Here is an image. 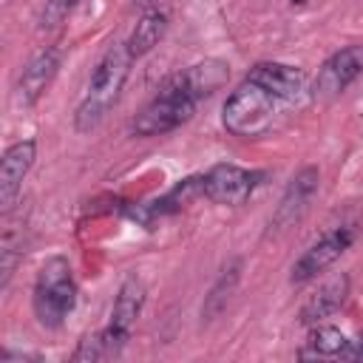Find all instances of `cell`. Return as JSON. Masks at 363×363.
<instances>
[{
	"instance_id": "6da1fadb",
	"label": "cell",
	"mask_w": 363,
	"mask_h": 363,
	"mask_svg": "<svg viewBox=\"0 0 363 363\" xmlns=\"http://www.w3.org/2000/svg\"><path fill=\"white\" fill-rule=\"evenodd\" d=\"M130 62H133V57H130L125 43H113V45L105 48V54L94 65L85 96H82V102L77 105V113H74V128L79 133H91L94 128H99V122L116 105V99H119V94L128 82Z\"/></svg>"
},
{
	"instance_id": "7a4b0ae2",
	"label": "cell",
	"mask_w": 363,
	"mask_h": 363,
	"mask_svg": "<svg viewBox=\"0 0 363 363\" xmlns=\"http://www.w3.org/2000/svg\"><path fill=\"white\" fill-rule=\"evenodd\" d=\"M31 306H34L40 326H45V329H60L65 323V318L74 312L77 281H74V272H71V264L65 255H51L37 269Z\"/></svg>"
},
{
	"instance_id": "3957f363",
	"label": "cell",
	"mask_w": 363,
	"mask_h": 363,
	"mask_svg": "<svg viewBox=\"0 0 363 363\" xmlns=\"http://www.w3.org/2000/svg\"><path fill=\"white\" fill-rule=\"evenodd\" d=\"M272 119H275V96L250 79H244L221 108V122L227 133L241 139L261 136L272 125Z\"/></svg>"
},
{
	"instance_id": "277c9868",
	"label": "cell",
	"mask_w": 363,
	"mask_h": 363,
	"mask_svg": "<svg viewBox=\"0 0 363 363\" xmlns=\"http://www.w3.org/2000/svg\"><path fill=\"white\" fill-rule=\"evenodd\" d=\"M196 99H190L187 94H182L170 79L162 82V88L156 91V96L136 113L133 119V133L136 136H162L176 130L179 125H184L193 111H196Z\"/></svg>"
},
{
	"instance_id": "5b68a950",
	"label": "cell",
	"mask_w": 363,
	"mask_h": 363,
	"mask_svg": "<svg viewBox=\"0 0 363 363\" xmlns=\"http://www.w3.org/2000/svg\"><path fill=\"white\" fill-rule=\"evenodd\" d=\"M145 306V284L136 275H128L116 292L113 309H111V320L102 329L105 346H108V357L119 354L125 349V343L130 340V332L139 320V312Z\"/></svg>"
},
{
	"instance_id": "8992f818",
	"label": "cell",
	"mask_w": 363,
	"mask_h": 363,
	"mask_svg": "<svg viewBox=\"0 0 363 363\" xmlns=\"http://www.w3.org/2000/svg\"><path fill=\"white\" fill-rule=\"evenodd\" d=\"M318 187H320V170L312 167V164L301 167L289 179V184H286V190H284V196H281V201H278V207L269 218V233H284V230L295 227L306 216Z\"/></svg>"
},
{
	"instance_id": "52a82bcc",
	"label": "cell",
	"mask_w": 363,
	"mask_h": 363,
	"mask_svg": "<svg viewBox=\"0 0 363 363\" xmlns=\"http://www.w3.org/2000/svg\"><path fill=\"white\" fill-rule=\"evenodd\" d=\"M352 241H354V230H349V227H335V230H329L326 235H320L315 244H309V247L301 252V258L292 264L289 281H292V284H306V281L318 278L323 269H329V267L352 247Z\"/></svg>"
},
{
	"instance_id": "ba28073f",
	"label": "cell",
	"mask_w": 363,
	"mask_h": 363,
	"mask_svg": "<svg viewBox=\"0 0 363 363\" xmlns=\"http://www.w3.org/2000/svg\"><path fill=\"white\" fill-rule=\"evenodd\" d=\"M201 176H204V199H210L216 204H233V207L244 204L252 196V190L258 187V182L264 179L255 170H244V167L227 164V162L213 164Z\"/></svg>"
},
{
	"instance_id": "9c48e42d",
	"label": "cell",
	"mask_w": 363,
	"mask_h": 363,
	"mask_svg": "<svg viewBox=\"0 0 363 363\" xmlns=\"http://www.w3.org/2000/svg\"><path fill=\"white\" fill-rule=\"evenodd\" d=\"M360 74H363V43H354V45L335 51L320 65V71L315 77V96H320V99L340 96Z\"/></svg>"
},
{
	"instance_id": "30bf717a",
	"label": "cell",
	"mask_w": 363,
	"mask_h": 363,
	"mask_svg": "<svg viewBox=\"0 0 363 363\" xmlns=\"http://www.w3.org/2000/svg\"><path fill=\"white\" fill-rule=\"evenodd\" d=\"M37 159V142L34 139H20L6 147L0 159V207L9 213L23 190V179L34 167Z\"/></svg>"
},
{
	"instance_id": "8fae6325",
	"label": "cell",
	"mask_w": 363,
	"mask_h": 363,
	"mask_svg": "<svg viewBox=\"0 0 363 363\" xmlns=\"http://www.w3.org/2000/svg\"><path fill=\"white\" fill-rule=\"evenodd\" d=\"M167 79H170L182 94H187L190 99L201 102V99L213 96L218 88L227 85V79H230V65H227L224 60L210 57V60H201V62H193V65L176 71V74L167 77Z\"/></svg>"
},
{
	"instance_id": "7c38bea8",
	"label": "cell",
	"mask_w": 363,
	"mask_h": 363,
	"mask_svg": "<svg viewBox=\"0 0 363 363\" xmlns=\"http://www.w3.org/2000/svg\"><path fill=\"white\" fill-rule=\"evenodd\" d=\"M247 79L255 82V85H261L264 91H269L275 99H284V102H295L306 91V74H303V68L286 65V62H275V60L255 62L250 68Z\"/></svg>"
},
{
	"instance_id": "4fadbf2b",
	"label": "cell",
	"mask_w": 363,
	"mask_h": 363,
	"mask_svg": "<svg viewBox=\"0 0 363 363\" xmlns=\"http://www.w3.org/2000/svg\"><path fill=\"white\" fill-rule=\"evenodd\" d=\"M60 71V51L57 48H40L23 68L17 79V105L31 108L40 102V96L51 88L54 77Z\"/></svg>"
},
{
	"instance_id": "5bb4252c",
	"label": "cell",
	"mask_w": 363,
	"mask_h": 363,
	"mask_svg": "<svg viewBox=\"0 0 363 363\" xmlns=\"http://www.w3.org/2000/svg\"><path fill=\"white\" fill-rule=\"evenodd\" d=\"M346 295H349V275L346 272H335L332 278H326L323 284H318V289H312L306 295V301L301 303L298 320L303 326L323 323L326 318H332L343 306Z\"/></svg>"
},
{
	"instance_id": "9a60e30c",
	"label": "cell",
	"mask_w": 363,
	"mask_h": 363,
	"mask_svg": "<svg viewBox=\"0 0 363 363\" xmlns=\"http://www.w3.org/2000/svg\"><path fill=\"white\" fill-rule=\"evenodd\" d=\"M196 199H204V176H187L182 182H176L162 199L150 201L142 207V218H162V216H173L179 210H184L187 204H193Z\"/></svg>"
},
{
	"instance_id": "2e32d148",
	"label": "cell",
	"mask_w": 363,
	"mask_h": 363,
	"mask_svg": "<svg viewBox=\"0 0 363 363\" xmlns=\"http://www.w3.org/2000/svg\"><path fill=\"white\" fill-rule=\"evenodd\" d=\"M164 31H167V14L162 9H145V14L136 20V26L125 43L130 57L139 60V57L150 54L159 45V40L164 37Z\"/></svg>"
},
{
	"instance_id": "e0dca14e",
	"label": "cell",
	"mask_w": 363,
	"mask_h": 363,
	"mask_svg": "<svg viewBox=\"0 0 363 363\" xmlns=\"http://www.w3.org/2000/svg\"><path fill=\"white\" fill-rule=\"evenodd\" d=\"M238 278H241V261H230V264L221 269V275L216 278V284L210 286L207 298H204V306H201V318H204V320H213V318H218V315L224 312L230 295H233L235 286H238Z\"/></svg>"
},
{
	"instance_id": "ac0fdd59",
	"label": "cell",
	"mask_w": 363,
	"mask_h": 363,
	"mask_svg": "<svg viewBox=\"0 0 363 363\" xmlns=\"http://www.w3.org/2000/svg\"><path fill=\"white\" fill-rule=\"evenodd\" d=\"M346 346V335L335 326H323V323H315L309 337H306V346L298 352V357L309 360V357H340Z\"/></svg>"
},
{
	"instance_id": "d6986e66",
	"label": "cell",
	"mask_w": 363,
	"mask_h": 363,
	"mask_svg": "<svg viewBox=\"0 0 363 363\" xmlns=\"http://www.w3.org/2000/svg\"><path fill=\"white\" fill-rule=\"evenodd\" d=\"M20 258H23V235L11 224V227H6L3 244H0V286L3 289L9 286V281H11V275H14L17 264H20Z\"/></svg>"
},
{
	"instance_id": "ffe728a7",
	"label": "cell",
	"mask_w": 363,
	"mask_h": 363,
	"mask_svg": "<svg viewBox=\"0 0 363 363\" xmlns=\"http://www.w3.org/2000/svg\"><path fill=\"white\" fill-rule=\"evenodd\" d=\"M79 0H45V9L40 14V28H57L77 6Z\"/></svg>"
},
{
	"instance_id": "44dd1931",
	"label": "cell",
	"mask_w": 363,
	"mask_h": 363,
	"mask_svg": "<svg viewBox=\"0 0 363 363\" xmlns=\"http://www.w3.org/2000/svg\"><path fill=\"white\" fill-rule=\"evenodd\" d=\"M102 357H108V346H105V337H102V332H94V335H85L82 340H79V346H77V352H74V360H102Z\"/></svg>"
},
{
	"instance_id": "7402d4cb",
	"label": "cell",
	"mask_w": 363,
	"mask_h": 363,
	"mask_svg": "<svg viewBox=\"0 0 363 363\" xmlns=\"http://www.w3.org/2000/svg\"><path fill=\"white\" fill-rule=\"evenodd\" d=\"M340 357L343 360H363V335H357L354 340H346Z\"/></svg>"
},
{
	"instance_id": "603a6c76",
	"label": "cell",
	"mask_w": 363,
	"mask_h": 363,
	"mask_svg": "<svg viewBox=\"0 0 363 363\" xmlns=\"http://www.w3.org/2000/svg\"><path fill=\"white\" fill-rule=\"evenodd\" d=\"M292 3H295V6H303V3H309V0H292Z\"/></svg>"
}]
</instances>
